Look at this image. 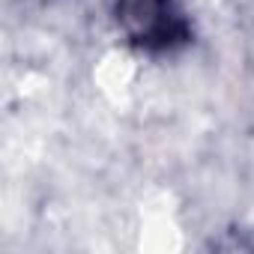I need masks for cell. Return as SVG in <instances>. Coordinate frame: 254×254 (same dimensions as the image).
Listing matches in <instances>:
<instances>
[{
	"mask_svg": "<svg viewBox=\"0 0 254 254\" xmlns=\"http://www.w3.org/2000/svg\"><path fill=\"white\" fill-rule=\"evenodd\" d=\"M114 21L144 54H174L191 42V18L180 0H117Z\"/></svg>",
	"mask_w": 254,
	"mask_h": 254,
	"instance_id": "1",
	"label": "cell"
}]
</instances>
